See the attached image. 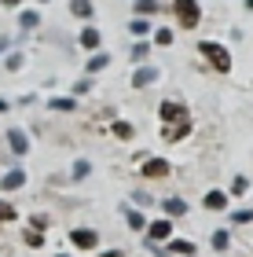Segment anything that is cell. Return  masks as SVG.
Returning a JSON list of instances; mask_svg holds the SVG:
<instances>
[{
  "instance_id": "1",
  "label": "cell",
  "mask_w": 253,
  "mask_h": 257,
  "mask_svg": "<svg viewBox=\"0 0 253 257\" xmlns=\"http://www.w3.org/2000/svg\"><path fill=\"white\" fill-rule=\"evenodd\" d=\"M198 52L213 63V70H220V74H227V70H231V55H227L224 44H216V41H198Z\"/></svg>"
},
{
  "instance_id": "2",
  "label": "cell",
  "mask_w": 253,
  "mask_h": 257,
  "mask_svg": "<svg viewBox=\"0 0 253 257\" xmlns=\"http://www.w3.org/2000/svg\"><path fill=\"white\" fill-rule=\"evenodd\" d=\"M172 8H176V19H180L183 30H194V26H198V19H202L198 0H172Z\"/></svg>"
},
{
  "instance_id": "3",
  "label": "cell",
  "mask_w": 253,
  "mask_h": 257,
  "mask_svg": "<svg viewBox=\"0 0 253 257\" xmlns=\"http://www.w3.org/2000/svg\"><path fill=\"white\" fill-rule=\"evenodd\" d=\"M162 118L165 121H172V125H191V114H187V107H180V103H162Z\"/></svg>"
},
{
  "instance_id": "4",
  "label": "cell",
  "mask_w": 253,
  "mask_h": 257,
  "mask_svg": "<svg viewBox=\"0 0 253 257\" xmlns=\"http://www.w3.org/2000/svg\"><path fill=\"white\" fill-rule=\"evenodd\" d=\"M143 177L147 180H158V177H169V162L165 158H151V162H143Z\"/></svg>"
},
{
  "instance_id": "5",
  "label": "cell",
  "mask_w": 253,
  "mask_h": 257,
  "mask_svg": "<svg viewBox=\"0 0 253 257\" xmlns=\"http://www.w3.org/2000/svg\"><path fill=\"white\" fill-rule=\"evenodd\" d=\"M70 239H74V246H81V250H92V246H99V235H96L92 228H77Z\"/></svg>"
},
{
  "instance_id": "6",
  "label": "cell",
  "mask_w": 253,
  "mask_h": 257,
  "mask_svg": "<svg viewBox=\"0 0 253 257\" xmlns=\"http://www.w3.org/2000/svg\"><path fill=\"white\" fill-rule=\"evenodd\" d=\"M154 81H158V70L154 66H143V70H136V74H132V85L136 88H147V85H154Z\"/></svg>"
},
{
  "instance_id": "7",
  "label": "cell",
  "mask_w": 253,
  "mask_h": 257,
  "mask_svg": "<svg viewBox=\"0 0 253 257\" xmlns=\"http://www.w3.org/2000/svg\"><path fill=\"white\" fill-rule=\"evenodd\" d=\"M22 184H26V173H22V169H11L8 177H4V184H0V188H4V191H19Z\"/></svg>"
},
{
  "instance_id": "8",
  "label": "cell",
  "mask_w": 253,
  "mask_h": 257,
  "mask_svg": "<svg viewBox=\"0 0 253 257\" xmlns=\"http://www.w3.org/2000/svg\"><path fill=\"white\" fill-rule=\"evenodd\" d=\"M169 231H172V220H154V224L147 228V235L158 242V239H169Z\"/></svg>"
},
{
  "instance_id": "9",
  "label": "cell",
  "mask_w": 253,
  "mask_h": 257,
  "mask_svg": "<svg viewBox=\"0 0 253 257\" xmlns=\"http://www.w3.org/2000/svg\"><path fill=\"white\" fill-rule=\"evenodd\" d=\"M8 144H11V151H15V155H26V136L19 133V128H8Z\"/></svg>"
},
{
  "instance_id": "10",
  "label": "cell",
  "mask_w": 253,
  "mask_h": 257,
  "mask_svg": "<svg viewBox=\"0 0 253 257\" xmlns=\"http://www.w3.org/2000/svg\"><path fill=\"white\" fill-rule=\"evenodd\" d=\"M70 11L77 19H92L96 11H92V0H70Z\"/></svg>"
},
{
  "instance_id": "11",
  "label": "cell",
  "mask_w": 253,
  "mask_h": 257,
  "mask_svg": "<svg viewBox=\"0 0 253 257\" xmlns=\"http://www.w3.org/2000/svg\"><path fill=\"white\" fill-rule=\"evenodd\" d=\"M224 206H227L224 191H209V195H205V209H224Z\"/></svg>"
},
{
  "instance_id": "12",
  "label": "cell",
  "mask_w": 253,
  "mask_h": 257,
  "mask_svg": "<svg viewBox=\"0 0 253 257\" xmlns=\"http://www.w3.org/2000/svg\"><path fill=\"white\" fill-rule=\"evenodd\" d=\"M187 133H191V125H172V128L165 125L162 128V140H180V136H187Z\"/></svg>"
},
{
  "instance_id": "13",
  "label": "cell",
  "mask_w": 253,
  "mask_h": 257,
  "mask_svg": "<svg viewBox=\"0 0 253 257\" xmlns=\"http://www.w3.org/2000/svg\"><path fill=\"white\" fill-rule=\"evenodd\" d=\"M81 48H99V30H85L81 33Z\"/></svg>"
},
{
  "instance_id": "14",
  "label": "cell",
  "mask_w": 253,
  "mask_h": 257,
  "mask_svg": "<svg viewBox=\"0 0 253 257\" xmlns=\"http://www.w3.org/2000/svg\"><path fill=\"white\" fill-rule=\"evenodd\" d=\"M107 63H110V55H107V52H99V55H96V59H92V63H88L85 70H88V74H99V70L107 66Z\"/></svg>"
},
{
  "instance_id": "15",
  "label": "cell",
  "mask_w": 253,
  "mask_h": 257,
  "mask_svg": "<svg viewBox=\"0 0 253 257\" xmlns=\"http://www.w3.org/2000/svg\"><path fill=\"white\" fill-rule=\"evenodd\" d=\"M132 133H136V128L129 121H114V136H118V140H132Z\"/></svg>"
},
{
  "instance_id": "16",
  "label": "cell",
  "mask_w": 253,
  "mask_h": 257,
  "mask_svg": "<svg viewBox=\"0 0 253 257\" xmlns=\"http://www.w3.org/2000/svg\"><path fill=\"white\" fill-rule=\"evenodd\" d=\"M37 22H41V15H37V11H22V30H33Z\"/></svg>"
},
{
  "instance_id": "17",
  "label": "cell",
  "mask_w": 253,
  "mask_h": 257,
  "mask_svg": "<svg viewBox=\"0 0 253 257\" xmlns=\"http://www.w3.org/2000/svg\"><path fill=\"white\" fill-rule=\"evenodd\" d=\"M246 191H249V180L246 177H235L231 180V195H246Z\"/></svg>"
},
{
  "instance_id": "18",
  "label": "cell",
  "mask_w": 253,
  "mask_h": 257,
  "mask_svg": "<svg viewBox=\"0 0 253 257\" xmlns=\"http://www.w3.org/2000/svg\"><path fill=\"white\" fill-rule=\"evenodd\" d=\"M136 11H143V15H154L158 4H154V0H136Z\"/></svg>"
},
{
  "instance_id": "19",
  "label": "cell",
  "mask_w": 253,
  "mask_h": 257,
  "mask_svg": "<svg viewBox=\"0 0 253 257\" xmlns=\"http://www.w3.org/2000/svg\"><path fill=\"white\" fill-rule=\"evenodd\" d=\"M8 220H15V209L11 202H0V224H8Z\"/></svg>"
},
{
  "instance_id": "20",
  "label": "cell",
  "mask_w": 253,
  "mask_h": 257,
  "mask_svg": "<svg viewBox=\"0 0 253 257\" xmlns=\"http://www.w3.org/2000/svg\"><path fill=\"white\" fill-rule=\"evenodd\" d=\"M227 242H231V239H227V231H213V246L216 250H227Z\"/></svg>"
},
{
  "instance_id": "21",
  "label": "cell",
  "mask_w": 253,
  "mask_h": 257,
  "mask_svg": "<svg viewBox=\"0 0 253 257\" xmlns=\"http://www.w3.org/2000/svg\"><path fill=\"white\" fill-rule=\"evenodd\" d=\"M165 209H169L172 217H180V213H183V209H187V206H183L180 198H169V202H165Z\"/></svg>"
},
{
  "instance_id": "22",
  "label": "cell",
  "mask_w": 253,
  "mask_h": 257,
  "mask_svg": "<svg viewBox=\"0 0 253 257\" xmlns=\"http://www.w3.org/2000/svg\"><path fill=\"white\" fill-rule=\"evenodd\" d=\"M169 246H172V250H176V253H194V246H191V242H187V239H176V242H169Z\"/></svg>"
},
{
  "instance_id": "23",
  "label": "cell",
  "mask_w": 253,
  "mask_h": 257,
  "mask_svg": "<svg viewBox=\"0 0 253 257\" xmlns=\"http://www.w3.org/2000/svg\"><path fill=\"white\" fill-rule=\"evenodd\" d=\"M231 220H235V224H249V220H253V209H238V213H231Z\"/></svg>"
},
{
  "instance_id": "24",
  "label": "cell",
  "mask_w": 253,
  "mask_h": 257,
  "mask_svg": "<svg viewBox=\"0 0 253 257\" xmlns=\"http://www.w3.org/2000/svg\"><path fill=\"white\" fill-rule=\"evenodd\" d=\"M154 41H158V44H165V48H169V44H172V30H158V33H154Z\"/></svg>"
},
{
  "instance_id": "25",
  "label": "cell",
  "mask_w": 253,
  "mask_h": 257,
  "mask_svg": "<svg viewBox=\"0 0 253 257\" xmlns=\"http://www.w3.org/2000/svg\"><path fill=\"white\" fill-rule=\"evenodd\" d=\"M52 107H55V110H74L77 103H74V99H52Z\"/></svg>"
},
{
  "instance_id": "26",
  "label": "cell",
  "mask_w": 253,
  "mask_h": 257,
  "mask_svg": "<svg viewBox=\"0 0 253 257\" xmlns=\"http://www.w3.org/2000/svg\"><path fill=\"white\" fill-rule=\"evenodd\" d=\"M143 224H147V220H143L140 213H129V228H132V231H140Z\"/></svg>"
},
{
  "instance_id": "27",
  "label": "cell",
  "mask_w": 253,
  "mask_h": 257,
  "mask_svg": "<svg viewBox=\"0 0 253 257\" xmlns=\"http://www.w3.org/2000/svg\"><path fill=\"white\" fill-rule=\"evenodd\" d=\"M26 242H30V246H41V242H44V239H41V231H37V228H33V231H26Z\"/></svg>"
},
{
  "instance_id": "28",
  "label": "cell",
  "mask_w": 253,
  "mask_h": 257,
  "mask_svg": "<svg viewBox=\"0 0 253 257\" xmlns=\"http://www.w3.org/2000/svg\"><path fill=\"white\" fill-rule=\"evenodd\" d=\"M132 33H140V37H143V33H147V22L143 19H132V26H129Z\"/></svg>"
},
{
  "instance_id": "29",
  "label": "cell",
  "mask_w": 253,
  "mask_h": 257,
  "mask_svg": "<svg viewBox=\"0 0 253 257\" xmlns=\"http://www.w3.org/2000/svg\"><path fill=\"white\" fill-rule=\"evenodd\" d=\"M88 169H92L88 162H77V166H74V177H88Z\"/></svg>"
},
{
  "instance_id": "30",
  "label": "cell",
  "mask_w": 253,
  "mask_h": 257,
  "mask_svg": "<svg viewBox=\"0 0 253 257\" xmlns=\"http://www.w3.org/2000/svg\"><path fill=\"white\" fill-rule=\"evenodd\" d=\"M22 66V55H8V70H19Z\"/></svg>"
},
{
  "instance_id": "31",
  "label": "cell",
  "mask_w": 253,
  "mask_h": 257,
  "mask_svg": "<svg viewBox=\"0 0 253 257\" xmlns=\"http://www.w3.org/2000/svg\"><path fill=\"white\" fill-rule=\"evenodd\" d=\"M103 257H125L121 250H107V253H103Z\"/></svg>"
},
{
  "instance_id": "32",
  "label": "cell",
  "mask_w": 253,
  "mask_h": 257,
  "mask_svg": "<svg viewBox=\"0 0 253 257\" xmlns=\"http://www.w3.org/2000/svg\"><path fill=\"white\" fill-rule=\"evenodd\" d=\"M0 4H4V8H15V4H22V0H0Z\"/></svg>"
},
{
  "instance_id": "33",
  "label": "cell",
  "mask_w": 253,
  "mask_h": 257,
  "mask_svg": "<svg viewBox=\"0 0 253 257\" xmlns=\"http://www.w3.org/2000/svg\"><path fill=\"white\" fill-rule=\"evenodd\" d=\"M4 48H8V37H4V41H0V52H4Z\"/></svg>"
},
{
  "instance_id": "34",
  "label": "cell",
  "mask_w": 253,
  "mask_h": 257,
  "mask_svg": "<svg viewBox=\"0 0 253 257\" xmlns=\"http://www.w3.org/2000/svg\"><path fill=\"white\" fill-rule=\"evenodd\" d=\"M246 8H249V11H253V0H246Z\"/></svg>"
},
{
  "instance_id": "35",
  "label": "cell",
  "mask_w": 253,
  "mask_h": 257,
  "mask_svg": "<svg viewBox=\"0 0 253 257\" xmlns=\"http://www.w3.org/2000/svg\"><path fill=\"white\" fill-rule=\"evenodd\" d=\"M4 107H8V103H4V99H0V110H4Z\"/></svg>"
},
{
  "instance_id": "36",
  "label": "cell",
  "mask_w": 253,
  "mask_h": 257,
  "mask_svg": "<svg viewBox=\"0 0 253 257\" xmlns=\"http://www.w3.org/2000/svg\"><path fill=\"white\" fill-rule=\"evenodd\" d=\"M41 4H48V0H41Z\"/></svg>"
},
{
  "instance_id": "37",
  "label": "cell",
  "mask_w": 253,
  "mask_h": 257,
  "mask_svg": "<svg viewBox=\"0 0 253 257\" xmlns=\"http://www.w3.org/2000/svg\"><path fill=\"white\" fill-rule=\"evenodd\" d=\"M59 257H66V253H59Z\"/></svg>"
}]
</instances>
